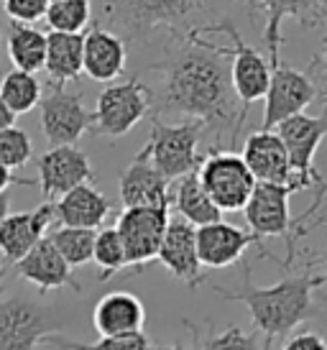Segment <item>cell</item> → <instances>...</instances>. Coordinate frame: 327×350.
Wrapping results in <instances>:
<instances>
[{"label":"cell","mask_w":327,"mask_h":350,"mask_svg":"<svg viewBox=\"0 0 327 350\" xmlns=\"http://www.w3.org/2000/svg\"><path fill=\"white\" fill-rule=\"evenodd\" d=\"M250 8H256L263 18V44L269 49V64H281V23L287 18H294L304 29L322 26L327 18V0H243Z\"/></svg>","instance_id":"5bb4252c"},{"label":"cell","mask_w":327,"mask_h":350,"mask_svg":"<svg viewBox=\"0 0 327 350\" xmlns=\"http://www.w3.org/2000/svg\"><path fill=\"white\" fill-rule=\"evenodd\" d=\"M125 41L110 29L92 26L85 33L82 46V72L95 82H113L125 69Z\"/></svg>","instance_id":"7402d4cb"},{"label":"cell","mask_w":327,"mask_h":350,"mask_svg":"<svg viewBox=\"0 0 327 350\" xmlns=\"http://www.w3.org/2000/svg\"><path fill=\"white\" fill-rule=\"evenodd\" d=\"M8 215H10V195L3 192V195H0V223H3Z\"/></svg>","instance_id":"b9f144b4"},{"label":"cell","mask_w":327,"mask_h":350,"mask_svg":"<svg viewBox=\"0 0 327 350\" xmlns=\"http://www.w3.org/2000/svg\"><path fill=\"white\" fill-rule=\"evenodd\" d=\"M67 327V317L51 304L21 294L0 299V350H36Z\"/></svg>","instance_id":"5b68a950"},{"label":"cell","mask_w":327,"mask_h":350,"mask_svg":"<svg viewBox=\"0 0 327 350\" xmlns=\"http://www.w3.org/2000/svg\"><path fill=\"white\" fill-rule=\"evenodd\" d=\"M118 187L125 207H172V182L141 156L120 172Z\"/></svg>","instance_id":"44dd1931"},{"label":"cell","mask_w":327,"mask_h":350,"mask_svg":"<svg viewBox=\"0 0 327 350\" xmlns=\"http://www.w3.org/2000/svg\"><path fill=\"white\" fill-rule=\"evenodd\" d=\"M13 126H16V116L10 113V107L0 98V131H3V128H13Z\"/></svg>","instance_id":"ab89813d"},{"label":"cell","mask_w":327,"mask_h":350,"mask_svg":"<svg viewBox=\"0 0 327 350\" xmlns=\"http://www.w3.org/2000/svg\"><path fill=\"white\" fill-rule=\"evenodd\" d=\"M0 294H3V292H0Z\"/></svg>","instance_id":"7dc6e473"},{"label":"cell","mask_w":327,"mask_h":350,"mask_svg":"<svg viewBox=\"0 0 327 350\" xmlns=\"http://www.w3.org/2000/svg\"><path fill=\"white\" fill-rule=\"evenodd\" d=\"M8 59L21 72L36 75L39 69H44V62H47V33L34 26L10 23Z\"/></svg>","instance_id":"4316f807"},{"label":"cell","mask_w":327,"mask_h":350,"mask_svg":"<svg viewBox=\"0 0 327 350\" xmlns=\"http://www.w3.org/2000/svg\"><path fill=\"white\" fill-rule=\"evenodd\" d=\"M319 98L317 79L309 75L307 69L287 67L284 62L271 67V82L266 90V107H263V123L261 131H274V128L284 123L287 118H294L304 113V107L312 100Z\"/></svg>","instance_id":"8fae6325"},{"label":"cell","mask_w":327,"mask_h":350,"mask_svg":"<svg viewBox=\"0 0 327 350\" xmlns=\"http://www.w3.org/2000/svg\"><path fill=\"white\" fill-rule=\"evenodd\" d=\"M233 0H100L107 26L123 41H184L220 23L222 8Z\"/></svg>","instance_id":"3957f363"},{"label":"cell","mask_w":327,"mask_h":350,"mask_svg":"<svg viewBox=\"0 0 327 350\" xmlns=\"http://www.w3.org/2000/svg\"><path fill=\"white\" fill-rule=\"evenodd\" d=\"M297 189L291 185H263L256 182V189L250 195L248 204L243 207L246 223H248L250 233L259 241L263 238H284L287 241V258H284V269H291V263L297 258V225L294 217L289 213V197Z\"/></svg>","instance_id":"8992f818"},{"label":"cell","mask_w":327,"mask_h":350,"mask_svg":"<svg viewBox=\"0 0 327 350\" xmlns=\"http://www.w3.org/2000/svg\"><path fill=\"white\" fill-rule=\"evenodd\" d=\"M36 187L39 182L36 179H31V176H16L10 169H5V166L0 164V195L8 189V187Z\"/></svg>","instance_id":"f35d334b"},{"label":"cell","mask_w":327,"mask_h":350,"mask_svg":"<svg viewBox=\"0 0 327 350\" xmlns=\"http://www.w3.org/2000/svg\"><path fill=\"white\" fill-rule=\"evenodd\" d=\"M327 284L325 273L312 271V263L302 273L287 276L274 286H256L250 279V266H243V284L238 289H222L212 284V294L222 299L246 304L253 317V325L263 335V350H274V345L284 340L297 325L315 320L327 310V297L317 299V289Z\"/></svg>","instance_id":"7a4b0ae2"},{"label":"cell","mask_w":327,"mask_h":350,"mask_svg":"<svg viewBox=\"0 0 327 350\" xmlns=\"http://www.w3.org/2000/svg\"><path fill=\"white\" fill-rule=\"evenodd\" d=\"M95 169L90 156L77 146H51L39 159V187L47 202L64 197L79 185H90L95 179Z\"/></svg>","instance_id":"9a60e30c"},{"label":"cell","mask_w":327,"mask_h":350,"mask_svg":"<svg viewBox=\"0 0 327 350\" xmlns=\"http://www.w3.org/2000/svg\"><path fill=\"white\" fill-rule=\"evenodd\" d=\"M197 228L189 225L187 220H182L179 215L169 217L166 230H164L161 245H159V261L166 271L172 273L174 279L189 284V286H200V282H205L202 266L197 258Z\"/></svg>","instance_id":"e0dca14e"},{"label":"cell","mask_w":327,"mask_h":350,"mask_svg":"<svg viewBox=\"0 0 327 350\" xmlns=\"http://www.w3.org/2000/svg\"><path fill=\"white\" fill-rule=\"evenodd\" d=\"M241 159L250 169L256 182L263 185H291L299 192V185L294 179L289 154L276 131H256L246 138Z\"/></svg>","instance_id":"ac0fdd59"},{"label":"cell","mask_w":327,"mask_h":350,"mask_svg":"<svg viewBox=\"0 0 327 350\" xmlns=\"http://www.w3.org/2000/svg\"><path fill=\"white\" fill-rule=\"evenodd\" d=\"M92 8L90 0H59V3H49L47 23L51 31H62V33H82L87 23H90Z\"/></svg>","instance_id":"4dcf8cb0"},{"label":"cell","mask_w":327,"mask_h":350,"mask_svg":"<svg viewBox=\"0 0 327 350\" xmlns=\"http://www.w3.org/2000/svg\"><path fill=\"white\" fill-rule=\"evenodd\" d=\"M205 131L207 126L202 120H184L169 126L159 116H151V136L135 156L146 159L169 182L182 179L202 166L205 156L197 148Z\"/></svg>","instance_id":"277c9868"},{"label":"cell","mask_w":327,"mask_h":350,"mask_svg":"<svg viewBox=\"0 0 327 350\" xmlns=\"http://www.w3.org/2000/svg\"><path fill=\"white\" fill-rule=\"evenodd\" d=\"M210 33H228L233 41L231 79H233V90H235V98H238V105H241V126H243L246 118H248L250 105L256 100L266 98V90H269V82H271V64L259 49H253L248 41H243L241 31L233 29V23H228V21H220V23H215V26L202 31V36H210Z\"/></svg>","instance_id":"9c48e42d"},{"label":"cell","mask_w":327,"mask_h":350,"mask_svg":"<svg viewBox=\"0 0 327 350\" xmlns=\"http://www.w3.org/2000/svg\"><path fill=\"white\" fill-rule=\"evenodd\" d=\"M54 213L64 228L97 230V228H103L107 215L113 213V202L97 187L79 185L64 197H59V202H54Z\"/></svg>","instance_id":"cb8c5ba5"},{"label":"cell","mask_w":327,"mask_h":350,"mask_svg":"<svg viewBox=\"0 0 327 350\" xmlns=\"http://www.w3.org/2000/svg\"><path fill=\"white\" fill-rule=\"evenodd\" d=\"M307 72H317L319 75V98L325 100V113H327V18L322 21V49H319V54H315V59H312V64L307 67Z\"/></svg>","instance_id":"d590c367"},{"label":"cell","mask_w":327,"mask_h":350,"mask_svg":"<svg viewBox=\"0 0 327 350\" xmlns=\"http://www.w3.org/2000/svg\"><path fill=\"white\" fill-rule=\"evenodd\" d=\"M57 220L54 202H41L29 213H10L0 223V253L8 263H18L34 245L47 238V230Z\"/></svg>","instance_id":"d6986e66"},{"label":"cell","mask_w":327,"mask_h":350,"mask_svg":"<svg viewBox=\"0 0 327 350\" xmlns=\"http://www.w3.org/2000/svg\"><path fill=\"white\" fill-rule=\"evenodd\" d=\"M274 131L287 148L299 192L309 189V187H317L322 182V174L315 169V154H317L322 138L327 136V113H322L319 118L299 113L294 118H287Z\"/></svg>","instance_id":"30bf717a"},{"label":"cell","mask_w":327,"mask_h":350,"mask_svg":"<svg viewBox=\"0 0 327 350\" xmlns=\"http://www.w3.org/2000/svg\"><path fill=\"white\" fill-rule=\"evenodd\" d=\"M34 156V141L23 128H3L0 131V164L5 169H21Z\"/></svg>","instance_id":"d6a6232c"},{"label":"cell","mask_w":327,"mask_h":350,"mask_svg":"<svg viewBox=\"0 0 327 350\" xmlns=\"http://www.w3.org/2000/svg\"><path fill=\"white\" fill-rule=\"evenodd\" d=\"M49 3H59V0H49Z\"/></svg>","instance_id":"f6af8a7d"},{"label":"cell","mask_w":327,"mask_h":350,"mask_svg":"<svg viewBox=\"0 0 327 350\" xmlns=\"http://www.w3.org/2000/svg\"><path fill=\"white\" fill-rule=\"evenodd\" d=\"M92 261H95L97 269H100V282L113 279L120 269L128 266V261H125L123 241H120V235H118L116 228H103V230H97Z\"/></svg>","instance_id":"f546056e"},{"label":"cell","mask_w":327,"mask_h":350,"mask_svg":"<svg viewBox=\"0 0 327 350\" xmlns=\"http://www.w3.org/2000/svg\"><path fill=\"white\" fill-rule=\"evenodd\" d=\"M146 307L133 292H110L103 299H97L92 310V327L100 332V338L113 335H133L144 332Z\"/></svg>","instance_id":"603a6c76"},{"label":"cell","mask_w":327,"mask_h":350,"mask_svg":"<svg viewBox=\"0 0 327 350\" xmlns=\"http://www.w3.org/2000/svg\"><path fill=\"white\" fill-rule=\"evenodd\" d=\"M325 223H327V217H315V220H312V223H309L307 228H304V233H309V230H312V228H317V225H325ZM317 261H322V263H325V269H327V248H325V251H322V253H319V256H317ZM325 276H327V273H325Z\"/></svg>","instance_id":"60d3db41"},{"label":"cell","mask_w":327,"mask_h":350,"mask_svg":"<svg viewBox=\"0 0 327 350\" xmlns=\"http://www.w3.org/2000/svg\"><path fill=\"white\" fill-rule=\"evenodd\" d=\"M231 49L210 44L207 36L192 33L184 41L166 46L164 59L154 69L161 75L159 90L151 92V116H187L202 120L207 131H215V146H235L241 136V105L231 79Z\"/></svg>","instance_id":"6da1fadb"},{"label":"cell","mask_w":327,"mask_h":350,"mask_svg":"<svg viewBox=\"0 0 327 350\" xmlns=\"http://www.w3.org/2000/svg\"><path fill=\"white\" fill-rule=\"evenodd\" d=\"M95 235L97 230H85V228H64L59 225L57 230L47 235L54 243L59 256L69 263V269H79L92 261V251H95Z\"/></svg>","instance_id":"f1b7e54d"},{"label":"cell","mask_w":327,"mask_h":350,"mask_svg":"<svg viewBox=\"0 0 327 350\" xmlns=\"http://www.w3.org/2000/svg\"><path fill=\"white\" fill-rule=\"evenodd\" d=\"M44 342L54 345L59 350H151V340L146 338V332L113 335V338H100L95 342H79V340H69L64 335H51Z\"/></svg>","instance_id":"1f68e13d"},{"label":"cell","mask_w":327,"mask_h":350,"mask_svg":"<svg viewBox=\"0 0 327 350\" xmlns=\"http://www.w3.org/2000/svg\"><path fill=\"white\" fill-rule=\"evenodd\" d=\"M0 5H3V0H0Z\"/></svg>","instance_id":"bcb514c9"},{"label":"cell","mask_w":327,"mask_h":350,"mask_svg":"<svg viewBox=\"0 0 327 350\" xmlns=\"http://www.w3.org/2000/svg\"><path fill=\"white\" fill-rule=\"evenodd\" d=\"M281 350H327V340L315 330H299L281 345Z\"/></svg>","instance_id":"8d00e7d4"},{"label":"cell","mask_w":327,"mask_h":350,"mask_svg":"<svg viewBox=\"0 0 327 350\" xmlns=\"http://www.w3.org/2000/svg\"><path fill=\"white\" fill-rule=\"evenodd\" d=\"M202 350H263V342L256 332H246L238 325H228L218 335L207 338Z\"/></svg>","instance_id":"836d02e7"},{"label":"cell","mask_w":327,"mask_h":350,"mask_svg":"<svg viewBox=\"0 0 327 350\" xmlns=\"http://www.w3.org/2000/svg\"><path fill=\"white\" fill-rule=\"evenodd\" d=\"M0 98L13 116H23L41 103V82L36 75L10 69L0 77Z\"/></svg>","instance_id":"83f0119b"},{"label":"cell","mask_w":327,"mask_h":350,"mask_svg":"<svg viewBox=\"0 0 327 350\" xmlns=\"http://www.w3.org/2000/svg\"><path fill=\"white\" fill-rule=\"evenodd\" d=\"M151 350H197V348H189L184 342H174V345H151Z\"/></svg>","instance_id":"7bdbcfd3"},{"label":"cell","mask_w":327,"mask_h":350,"mask_svg":"<svg viewBox=\"0 0 327 350\" xmlns=\"http://www.w3.org/2000/svg\"><path fill=\"white\" fill-rule=\"evenodd\" d=\"M151 113V90L141 79H125L120 85H110L97 95L92 110L90 133L107 138L125 136Z\"/></svg>","instance_id":"ba28073f"},{"label":"cell","mask_w":327,"mask_h":350,"mask_svg":"<svg viewBox=\"0 0 327 350\" xmlns=\"http://www.w3.org/2000/svg\"><path fill=\"white\" fill-rule=\"evenodd\" d=\"M197 176L220 213H241L256 189V179L246 161L228 148H210Z\"/></svg>","instance_id":"52a82bcc"},{"label":"cell","mask_w":327,"mask_h":350,"mask_svg":"<svg viewBox=\"0 0 327 350\" xmlns=\"http://www.w3.org/2000/svg\"><path fill=\"white\" fill-rule=\"evenodd\" d=\"M325 197H327V179H322V182L315 187V202L309 204L307 210L299 215V217H294V225H297V235H302V228L307 225L309 217H315V213H317L319 207H322V202H325Z\"/></svg>","instance_id":"74e56055"},{"label":"cell","mask_w":327,"mask_h":350,"mask_svg":"<svg viewBox=\"0 0 327 350\" xmlns=\"http://www.w3.org/2000/svg\"><path fill=\"white\" fill-rule=\"evenodd\" d=\"M169 217V207H125L120 213L116 230L123 241L128 266L144 269L159 256Z\"/></svg>","instance_id":"4fadbf2b"},{"label":"cell","mask_w":327,"mask_h":350,"mask_svg":"<svg viewBox=\"0 0 327 350\" xmlns=\"http://www.w3.org/2000/svg\"><path fill=\"white\" fill-rule=\"evenodd\" d=\"M16 271H18L21 279L34 284L39 289V294L54 292V289H69V286L75 292H82V286L75 279L69 263L59 256V251L54 248V243L49 238L39 241L16 263Z\"/></svg>","instance_id":"ffe728a7"},{"label":"cell","mask_w":327,"mask_h":350,"mask_svg":"<svg viewBox=\"0 0 327 350\" xmlns=\"http://www.w3.org/2000/svg\"><path fill=\"white\" fill-rule=\"evenodd\" d=\"M39 107L41 133L51 146H75L92 126V113L75 90L51 85L49 95H41Z\"/></svg>","instance_id":"7c38bea8"},{"label":"cell","mask_w":327,"mask_h":350,"mask_svg":"<svg viewBox=\"0 0 327 350\" xmlns=\"http://www.w3.org/2000/svg\"><path fill=\"white\" fill-rule=\"evenodd\" d=\"M82 46H85V33H62V31L47 33L44 69L54 88H64L67 82H75L82 75Z\"/></svg>","instance_id":"d4e9b609"},{"label":"cell","mask_w":327,"mask_h":350,"mask_svg":"<svg viewBox=\"0 0 327 350\" xmlns=\"http://www.w3.org/2000/svg\"><path fill=\"white\" fill-rule=\"evenodd\" d=\"M194 238H197V258H200V266H207V269H228L235 261H241L243 251L248 245H259L261 256L276 258V256H271L263 248V241H259L256 235L243 230V228L225 223V220L197 228Z\"/></svg>","instance_id":"2e32d148"},{"label":"cell","mask_w":327,"mask_h":350,"mask_svg":"<svg viewBox=\"0 0 327 350\" xmlns=\"http://www.w3.org/2000/svg\"><path fill=\"white\" fill-rule=\"evenodd\" d=\"M172 204L176 207V215L182 220H187L189 225H194V228H202V225H212L222 220V213L207 197L197 172L176 179V187L172 189Z\"/></svg>","instance_id":"484cf974"},{"label":"cell","mask_w":327,"mask_h":350,"mask_svg":"<svg viewBox=\"0 0 327 350\" xmlns=\"http://www.w3.org/2000/svg\"><path fill=\"white\" fill-rule=\"evenodd\" d=\"M3 8L13 23L31 26L36 21L47 18L49 0H3Z\"/></svg>","instance_id":"e575fe53"},{"label":"cell","mask_w":327,"mask_h":350,"mask_svg":"<svg viewBox=\"0 0 327 350\" xmlns=\"http://www.w3.org/2000/svg\"><path fill=\"white\" fill-rule=\"evenodd\" d=\"M0 276H3V263H0ZM0 292H3V286H0Z\"/></svg>","instance_id":"ee69618b"}]
</instances>
